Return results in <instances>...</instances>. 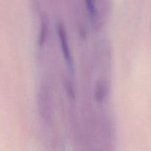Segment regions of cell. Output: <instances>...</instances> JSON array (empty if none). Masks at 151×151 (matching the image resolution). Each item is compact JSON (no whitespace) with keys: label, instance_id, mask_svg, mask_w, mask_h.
<instances>
[{"label":"cell","instance_id":"cell-2","mask_svg":"<svg viewBox=\"0 0 151 151\" xmlns=\"http://www.w3.org/2000/svg\"><path fill=\"white\" fill-rule=\"evenodd\" d=\"M85 1L90 17L92 19V21L96 22L98 19V12H97V6H96L95 0H85Z\"/></svg>","mask_w":151,"mask_h":151},{"label":"cell","instance_id":"cell-1","mask_svg":"<svg viewBox=\"0 0 151 151\" xmlns=\"http://www.w3.org/2000/svg\"><path fill=\"white\" fill-rule=\"evenodd\" d=\"M57 30L63 58H64L65 60H66L68 66H69L71 69H72V67H73V60H72V54H71L70 47H69V41H68L67 34H66V29H65V27L63 23L60 22V23L58 24Z\"/></svg>","mask_w":151,"mask_h":151},{"label":"cell","instance_id":"cell-3","mask_svg":"<svg viewBox=\"0 0 151 151\" xmlns=\"http://www.w3.org/2000/svg\"><path fill=\"white\" fill-rule=\"evenodd\" d=\"M46 35H47V25H46L45 22H43L42 26L41 27V32L39 35V40H38L40 45H42L45 41Z\"/></svg>","mask_w":151,"mask_h":151}]
</instances>
